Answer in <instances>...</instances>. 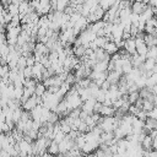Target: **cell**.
I'll return each instance as SVG.
<instances>
[{
	"instance_id": "obj_1",
	"label": "cell",
	"mask_w": 157,
	"mask_h": 157,
	"mask_svg": "<svg viewBox=\"0 0 157 157\" xmlns=\"http://www.w3.org/2000/svg\"><path fill=\"white\" fill-rule=\"evenodd\" d=\"M44 66L40 63H34V65L32 66V78L37 80V81H42V74L44 71Z\"/></svg>"
},
{
	"instance_id": "obj_2",
	"label": "cell",
	"mask_w": 157,
	"mask_h": 157,
	"mask_svg": "<svg viewBox=\"0 0 157 157\" xmlns=\"http://www.w3.org/2000/svg\"><path fill=\"white\" fill-rule=\"evenodd\" d=\"M121 75H123L121 72H118V71H115V70H113V71H107V78H105V80H107L110 85H118L119 78H120Z\"/></svg>"
},
{
	"instance_id": "obj_3",
	"label": "cell",
	"mask_w": 157,
	"mask_h": 157,
	"mask_svg": "<svg viewBox=\"0 0 157 157\" xmlns=\"http://www.w3.org/2000/svg\"><path fill=\"white\" fill-rule=\"evenodd\" d=\"M146 7H147V4L142 2V1H134V2H131V5H130L131 12H132V13H137V15H140Z\"/></svg>"
},
{
	"instance_id": "obj_4",
	"label": "cell",
	"mask_w": 157,
	"mask_h": 157,
	"mask_svg": "<svg viewBox=\"0 0 157 157\" xmlns=\"http://www.w3.org/2000/svg\"><path fill=\"white\" fill-rule=\"evenodd\" d=\"M123 48L126 50V53L128 54H130V55H132L134 53H136L135 50H136V47H135V39L134 38H129V39H125L124 40V45H123Z\"/></svg>"
},
{
	"instance_id": "obj_5",
	"label": "cell",
	"mask_w": 157,
	"mask_h": 157,
	"mask_svg": "<svg viewBox=\"0 0 157 157\" xmlns=\"http://www.w3.org/2000/svg\"><path fill=\"white\" fill-rule=\"evenodd\" d=\"M103 50L108 54V55H113L114 53L118 52V47L115 45V43L113 40H107L103 45Z\"/></svg>"
},
{
	"instance_id": "obj_6",
	"label": "cell",
	"mask_w": 157,
	"mask_h": 157,
	"mask_svg": "<svg viewBox=\"0 0 157 157\" xmlns=\"http://www.w3.org/2000/svg\"><path fill=\"white\" fill-rule=\"evenodd\" d=\"M114 113H115V108L114 107H112V105H103L102 104V107H101V109H99V112H98V114L101 115V117H112V115H114Z\"/></svg>"
},
{
	"instance_id": "obj_7",
	"label": "cell",
	"mask_w": 157,
	"mask_h": 157,
	"mask_svg": "<svg viewBox=\"0 0 157 157\" xmlns=\"http://www.w3.org/2000/svg\"><path fill=\"white\" fill-rule=\"evenodd\" d=\"M144 42H145V44L147 45V48H150V47H156V43H157V36L145 33V34H144Z\"/></svg>"
},
{
	"instance_id": "obj_8",
	"label": "cell",
	"mask_w": 157,
	"mask_h": 157,
	"mask_svg": "<svg viewBox=\"0 0 157 157\" xmlns=\"http://www.w3.org/2000/svg\"><path fill=\"white\" fill-rule=\"evenodd\" d=\"M47 152H48L49 155H52V156H56V155L59 153V146H58V142H55L54 140H52L50 144H49L48 147H47Z\"/></svg>"
},
{
	"instance_id": "obj_9",
	"label": "cell",
	"mask_w": 157,
	"mask_h": 157,
	"mask_svg": "<svg viewBox=\"0 0 157 157\" xmlns=\"http://www.w3.org/2000/svg\"><path fill=\"white\" fill-rule=\"evenodd\" d=\"M72 54L76 56V58H82L85 55V50L86 48L83 45H76V47H72Z\"/></svg>"
},
{
	"instance_id": "obj_10",
	"label": "cell",
	"mask_w": 157,
	"mask_h": 157,
	"mask_svg": "<svg viewBox=\"0 0 157 157\" xmlns=\"http://www.w3.org/2000/svg\"><path fill=\"white\" fill-rule=\"evenodd\" d=\"M47 91V88H45V86L40 82V81H38L37 83H36V87H34V94L36 96H38V97H42L43 96V93Z\"/></svg>"
},
{
	"instance_id": "obj_11",
	"label": "cell",
	"mask_w": 157,
	"mask_h": 157,
	"mask_svg": "<svg viewBox=\"0 0 157 157\" xmlns=\"http://www.w3.org/2000/svg\"><path fill=\"white\" fill-rule=\"evenodd\" d=\"M70 4L69 0H56V5H55V11H64L65 7Z\"/></svg>"
},
{
	"instance_id": "obj_12",
	"label": "cell",
	"mask_w": 157,
	"mask_h": 157,
	"mask_svg": "<svg viewBox=\"0 0 157 157\" xmlns=\"http://www.w3.org/2000/svg\"><path fill=\"white\" fill-rule=\"evenodd\" d=\"M6 10H7V12H9L11 16L18 15V5H16V4L10 2V4L7 5V7H6Z\"/></svg>"
},
{
	"instance_id": "obj_13",
	"label": "cell",
	"mask_w": 157,
	"mask_h": 157,
	"mask_svg": "<svg viewBox=\"0 0 157 157\" xmlns=\"http://www.w3.org/2000/svg\"><path fill=\"white\" fill-rule=\"evenodd\" d=\"M21 114H22V108H21V107H17L16 109H13V110H12V120H13V123H15V124L20 120Z\"/></svg>"
},
{
	"instance_id": "obj_14",
	"label": "cell",
	"mask_w": 157,
	"mask_h": 157,
	"mask_svg": "<svg viewBox=\"0 0 157 157\" xmlns=\"http://www.w3.org/2000/svg\"><path fill=\"white\" fill-rule=\"evenodd\" d=\"M140 97H139V92L137 91H135V92H130V93H128V102L130 103V104H134L137 99H139Z\"/></svg>"
},
{
	"instance_id": "obj_15",
	"label": "cell",
	"mask_w": 157,
	"mask_h": 157,
	"mask_svg": "<svg viewBox=\"0 0 157 157\" xmlns=\"http://www.w3.org/2000/svg\"><path fill=\"white\" fill-rule=\"evenodd\" d=\"M156 56H157V48L156 47H150L147 49L146 58H150V59H155L156 60Z\"/></svg>"
},
{
	"instance_id": "obj_16",
	"label": "cell",
	"mask_w": 157,
	"mask_h": 157,
	"mask_svg": "<svg viewBox=\"0 0 157 157\" xmlns=\"http://www.w3.org/2000/svg\"><path fill=\"white\" fill-rule=\"evenodd\" d=\"M26 66H27V64H26V58L22 56V55H20V58L17 59V69H18V70H22V69L26 67Z\"/></svg>"
},
{
	"instance_id": "obj_17",
	"label": "cell",
	"mask_w": 157,
	"mask_h": 157,
	"mask_svg": "<svg viewBox=\"0 0 157 157\" xmlns=\"http://www.w3.org/2000/svg\"><path fill=\"white\" fill-rule=\"evenodd\" d=\"M22 74L25 78H31L32 77V66H26L22 69Z\"/></svg>"
},
{
	"instance_id": "obj_18",
	"label": "cell",
	"mask_w": 157,
	"mask_h": 157,
	"mask_svg": "<svg viewBox=\"0 0 157 157\" xmlns=\"http://www.w3.org/2000/svg\"><path fill=\"white\" fill-rule=\"evenodd\" d=\"M64 137H65V134H64L61 130H59L56 134H54V137H53V140H54L55 142H58V144H59V142H60V141H61Z\"/></svg>"
},
{
	"instance_id": "obj_19",
	"label": "cell",
	"mask_w": 157,
	"mask_h": 157,
	"mask_svg": "<svg viewBox=\"0 0 157 157\" xmlns=\"http://www.w3.org/2000/svg\"><path fill=\"white\" fill-rule=\"evenodd\" d=\"M147 118L157 119V109H156V107H153L151 110H148V112H147Z\"/></svg>"
},
{
	"instance_id": "obj_20",
	"label": "cell",
	"mask_w": 157,
	"mask_h": 157,
	"mask_svg": "<svg viewBox=\"0 0 157 157\" xmlns=\"http://www.w3.org/2000/svg\"><path fill=\"white\" fill-rule=\"evenodd\" d=\"M34 63H36V60H34L33 54H31V55H28V56L26 58V64H27V66H33Z\"/></svg>"
},
{
	"instance_id": "obj_21",
	"label": "cell",
	"mask_w": 157,
	"mask_h": 157,
	"mask_svg": "<svg viewBox=\"0 0 157 157\" xmlns=\"http://www.w3.org/2000/svg\"><path fill=\"white\" fill-rule=\"evenodd\" d=\"M82 157H87V155H82Z\"/></svg>"
}]
</instances>
